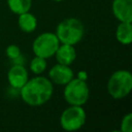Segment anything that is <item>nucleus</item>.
Wrapping results in <instances>:
<instances>
[{"label":"nucleus","instance_id":"f257e3e1","mask_svg":"<svg viewBox=\"0 0 132 132\" xmlns=\"http://www.w3.org/2000/svg\"><path fill=\"white\" fill-rule=\"evenodd\" d=\"M53 82L40 74L28 79L26 84L20 89L22 100L26 104L33 107L43 105L50 101L53 96Z\"/></svg>","mask_w":132,"mask_h":132},{"label":"nucleus","instance_id":"f03ea898","mask_svg":"<svg viewBox=\"0 0 132 132\" xmlns=\"http://www.w3.org/2000/svg\"><path fill=\"white\" fill-rule=\"evenodd\" d=\"M55 34L57 35L60 43L75 45L82 39L85 28L78 19L67 18L58 24Z\"/></svg>","mask_w":132,"mask_h":132},{"label":"nucleus","instance_id":"7ed1b4c3","mask_svg":"<svg viewBox=\"0 0 132 132\" xmlns=\"http://www.w3.org/2000/svg\"><path fill=\"white\" fill-rule=\"evenodd\" d=\"M132 90V74L129 70L114 71L107 81V92L113 99H123Z\"/></svg>","mask_w":132,"mask_h":132},{"label":"nucleus","instance_id":"20e7f679","mask_svg":"<svg viewBox=\"0 0 132 132\" xmlns=\"http://www.w3.org/2000/svg\"><path fill=\"white\" fill-rule=\"evenodd\" d=\"M63 96L69 105H80L87 103L90 96V89L87 80L73 77L64 86Z\"/></svg>","mask_w":132,"mask_h":132},{"label":"nucleus","instance_id":"39448f33","mask_svg":"<svg viewBox=\"0 0 132 132\" xmlns=\"http://www.w3.org/2000/svg\"><path fill=\"white\" fill-rule=\"evenodd\" d=\"M87 114L82 106L69 105L60 116V125L65 131H77L86 123Z\"/></svg>","mask_w":132,"mask_h":132},{"label":"nucleus","instance_id":"423d86ee","mask_svg":"<svg viewBox=\"0 0 132 132\" xmlns=\"http://www.w3.org/2000/svg\"><path fill=\"white\" fill-rule=\"evenodd\" d=\"M59 44L60 41L55 33L43 32L34 39L32 43V51L35 56L48 59L55 55Z\"/></svg>","mask_w":132,"mask_h":132},{"label":"nucleus","instance_id":"0eeeda50","mask_svg":"<svg viewBox=\"0 0 132 132\" xmlns=\"http://www.w3.org/2000/svg\"><path fill=\"white\" fill-rule=\"evenodd\" d=\"M48 76L52 82L59 86H65L74 77V73L70 66L57 63L50 69Z\"/></svg>","mask_w":132,"mask_h":132},{"label":"nucleus","instance_id":"6e6552de","mask_svg":"<svg viewBox=\"0 0 132 132\" xmlns=\"http://www.w3.org/2000/svg\"><path fill=\"white\" fill-rule=\"evenodd\" d=\"M7 79L11 88L20 90L29 79L28 71L22 64H14L8 70Z\"/></svg>","mask_w":132,"mask_h":132},{"label":"nucleus","instance_id":"1a4fd4ad","mask_svg":"<svg viewBox=\"0 0 132 132\" xmlns=\"http://www.w3.org/2000/svg\"><path fill=\"white\" fill-rule=\"evenodd\" d=\"M111 10L119 22L132 23V0H113Z\"/></svg>","mask_w":132,"mask_h":132},{"label":"nucleus","instance_id":"9d476101","mask_svg":"<svg viewBox=\"0 0 132 132\" xmlns=\"http://www.w3.org/2000/svg\"><path fill=\"white\" fill-rule=\"evenodd\" d=\"M54 56L56 57V60L59 64L70 66L76 58V51L74 45L60 43Z\"/></svg>","mask_w":132,"mask_h":132},{"label":"nucleus","instance_id":"9b49d317","mask_svg":"<svg viewBox=\"0 0 132 132\" xmlns=\"http://www.w3.org/2000/svg\"><path fill=\"white\" fill-rule=\"evenodd\" d=\"M18 25L20 29L25 33L34 32L37 28V19L30 11L19 14L18 16Z\"/></svg>","mask_w":132,"mask_h":132},{"label":"nucleus","instance_id":"f8f14e48","mask_svg":"<svg viewBox=\"0 0 132 132\" xmlns=\"http://www.w3.org/2000/svg\"><path fill=\"white\" fill-rule=\"evenodd\" d=\"M132 23L129 22H120L116 29V38L123 44L128 45L132 42Z\"/></svg>","mask_w":132,"mask_h":132},{"label":"nucleus","instance_id":"ddd939ff","mask_svg":"<svg viewBox=\"0 0 132 132\" xmlns=\"http://www.w3.org/2000/svg\"><path fill=\"white\" fill-rule=\"evenodd\" d=\"M8 8L15 14H21L30 11L32 0H7Z\"/></svg>","mask_w":132,"mask_h":132},{"label":"nucleus","instance_id":"4468645a","mask_svg":"<svg viewBox=\"0 0 132 132\" xmlns=\"http://www.w3.org/2000/svg\"><path fill=\"white\" fill-rule=\"evenodd\" d=\"M46 69V59L44 58H41V57H38V56H35L31 62H30V70L36 74V75H39L41 73H43Z\"/></svg>","mask_w":132,"mask_h":132},{"label":"nucleus","instance_id":"2eb2a0df","mask_svg":"<svg viewBox=\"0 0 132 132\" xmlns=\"http://www.w3.org/2000/svg\"><path fill=\"white\" fill-rule=\"evenodd\" d=\"M121 132H132V112L125 114L120 124Z\"/></svg>","mask_w":132,"mask_h":132},{"label":"nucleus","instance_id":"dca6fc26","mask_svg":"<svg viewBox=\"0 0 132 132\" xmlns=\"http://www.w3.org/2000/svg\"><path fill=\"white\" fill-rule=\"evenodd\" d=\"M5 54H6L7 58H9L10 60H13V61L21 58V50L16 44L8 45L5 50Z\"/></svg>","mask_w":132,"mask_h":132},{"label":"nucleus","instance_id":"f3484780","mask_svg":"<svg viewBox=\"0 0 132 132\" xmlns=\"http://www.w3.org/2000/svg\"><path fill=\"white\" fill-rule=\"evenodd\" d=\"M77 78L82 79V80H87V78H88L87 72L86 71H78L77 72Z\"/></svg>","mask_w":132,"mask_h":132},{"label":"nucleus","instance_id":"a211bd4d","mask_svg":"<svg viewBox=\"0 0 132 132\" xmlns=\"http://www.w3.org/2000/svg\"><path fill=\"white\" fill-rule=\"evenodd\" d=\"M52 1H54V2H62L64 0H52Z\"/></svg>","mask_w":132,"mask_h":132}]
</instances>
